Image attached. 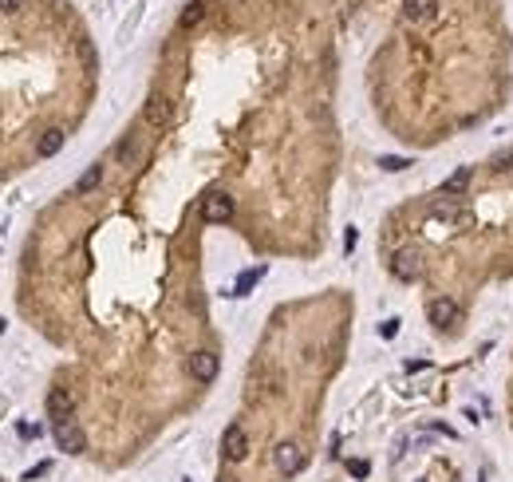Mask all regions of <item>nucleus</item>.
<instances>
[{
	"instance_id": "nucleus-1",
	"label": "nucleus",
	"mask_w": 513,
	"mask_h": 482,
	"mask_svg": "<svg viewBox=\"0 0 513 482\" xmlns=\"http://www.w3.org/2000/svg\"><path fill=\"white\" fill-rule=\"evenodd\" d=\"M51 435H56V447L64 450V455H83L87 450V435H83L80 423H51Z\"/></svg>"
},
{
	"instance_id": "nucleus-2",
	"label": "nucleus",
	"mask_w": 513,
	"mask_h": 482,
	"mask_svg": "<svg viewBox=\"0 0 513 482\" xmlns=\"http://www.w3.org/2000/svg\"><path fill=\"white\" fill-rule=\"evenodd\" d=\"M273 463H276V470H281V474H296V470H305V450H300V443H292V439L276 443Z\"/></svg>"
},
{
	"instance_id": "nucleus-3",
	"label": "nucleus",
	"mask_w": 513,
	"mask_h": 482,
	"mask_svg": "<svg viewBox=\"0 0 513 482\" xmlns=\"http://www.w3.org/2000/svg\"><path fill=\"white\" fill-rule=\"evenodd\" d=\"M222 455L229 459V463H241V459L249 455V435H245V427H241V423H229V427H225Z\"/></svg>"
},
{
	"instance_id": "nucleus-4",
	"label": "nucleus",
	"mask_w": 513,
	"mask_h": 482,
	"mask_svg": "<svg viewBox=\"0 0 513 482\" xmlns=\"http://www.w3.org/2000/svg\"><path fill=\"white\" fill-rule=\"evenodd\" d=\"M391 273L399 277V281H418L422 277V253L418 249H399L391 257Z\"/></svg>"
},
{
	"instance_id": "nucleus-5",
	"label": "nucleus",
	"mask_w": 513,
	"mask_h": 482,
	"mask_svg": "<svg viewBox=\"0 0 513 482\" xmlns=\"http://www.w3.org/2000/svg\"><path fill=\"white\" fill-rule=\"evenodd\" d=\"M202 218H206V222H213V225L229 222V218H233V198H229V194H222V190L206 194V202H202Z\"/></svg>"
},
{
	"instance_id": "nucleus-6",
	"label": "nucleus",
	"mask_w": 513,
	"mask_h": 482,
	"mask_svg": "<svg viewBox=\"0 0 513 482\" xmlns=\"http://www.w3.org/2000/svg\"><path fill=\"white\" fill-rule=\"evenodd\" d=\"M186 368H190V376L198 380V384H213L217 371H222V364H217V356H213V352H190Z\"/></svg>"
},
{
	"instance_id": "nucleus-7",
	"label": "nucleus",
	"mask_w": 513,
	"mask_h": 482,
	"mask_svg": "<svg viewBox=\"0 0 513 482\" xmlns=\"http://www.w3.org/2000/svg\"><path fill=\"white\" fill-rule=\"evenodd\" d=\"M71 411H75V400L67 395L64 387H51V391H48V415H51V423H67V419H71Z\"/></svg>"
},
{
	"instance_id": "nucleus-8",
	"label": "nucleus",
	"mask_w": 513,
	"mask_h": 482,
	"mask_svg": "<svg viewBox=\"0 0 513 482\" xmlns=\"http://www.w3.org/2000/svg\"><path fill=\"white\" fill-rule=\"evenodd\" d=\"M427 317H431V324H438V328H446V324L458 321V305L450 301V297H438V301H431V308H427Z\"/></svg>"
},
{
	"instance_id": "nucleus-9",
	"label": "nucleus",
	"mask_w": 513,
	"mask_h": 482,
	"mask_svg": "<svg viewBox=\"0 0 513 482\" xmlns=\"http://www.w3.org/2000/svg\"><path fill=\"white\" fill-rule=\"evenodd\" d=\"M143 119L150 123V127H166V123H170V99H166V95H150V99H146Z\"/></svg>"
},
{
	"instance_id": "nucleus-10",
	"label": "nucleus",
	"mask_w": 513,
	"mask_h": 482,
	"mask_svg": "<svg viewBox=\"0 0 513 482\" xmlns=\"http://www.w3.org/2000/svg\"><path fill=\"white\" fill-rule=\"evenodd\" d=\"M64 139H67L64 130H60V127H51V130H44V135H40V146H36V150H40L44 159H51V154H60Z\"/></svg>"
},
{
	"instance_id": "nucleus-11",
	"label": "nucleus",
	"mask_w": 513,
	"mask_h": 482,
	"mask_svg": "<svg viewBox=\"0 0 513 482\" xmlns=\"http://www.w3.org/2000/svg\"><path fill=\"white\" fill-rule=\"evenodd\" d=\"M438 0H403V16L407 20H427Z\"/></svg>"
},
{
	"instance_id": "nucleus-12",
	"label": "nucleus",
	"mask_w": 513,
	"mask_h": 482,
	"mask_svg": "<svg viewBox=\"0 0 513 482\" xmlns=\"http://www.w3.org/2000/svg\"><path fill=\"white\" fill-rule=\"evenodd\" d=\"M470 178H474V174H470V166H458V170L442 182V190H446V194H462L466 186H470Z\"/></svg>"
},
{
	"instance_id": "nucleus-13",
	"label": "nucleus",
	"mask_w": 513,
	"mask_h": 482,
	"mask_svg": "<svg viewBox=\"0 0 513 482\" xmlns=\"http://www.w3.org/2000/svg\"><path fill=\"white\" fill-rule=\"evenodd\" d=\"M99 178H103V166H87V170L80 174V182H75V194H80V198H83V194H91L99 186Z\"/></svg>"
},
{
	"instance_id": "nucleus-14",
	"label": "nucleus",
	"mask_w": 513,
	"mask_h": 482,
	"mask_svg": "<svg viewBox=\"0 0 513 482\" xmlns=\"http://www.w3.org/2000/svg\"><path fill=\"white\" fill-rule=\"evenodd\" d=\"M202 20H206V4H202V0H193V4H186V12H182V20H178V24H182V28H198Z\"/></svg>"
},
{
	"instance_id": "nucleus-15",
	"label": "nucleus",
	"mask_w": 513,
	"mask_h": 482,
	"mask_svg": "<svg viewBox=\"0 0 513 482\" xmlns=\"http://www.w3.org/2000/svg\"><path fill=\"white\" fill-rule=\"evenodd\" d=\"M261 277H265V269H249V273H241V277H237V285H233V297H245V292L253 289Z\"/></svg>"
},
{
	"instance_id": "nucleus-16",
	"label": "nucleus",
	"mask_w": 513,
	"mask_h": 482,
	"mask_svg": "<svg viewBox=\"0 0 513 482\" xmlns=\"http://www.w3.org/2000/svg\"><path fill=\"white\" fill-rule=\"evenodd\" d=\"M134 154H139V139L130 135V139H123V146L115 150V159H119V166H130V162H134Z\"/></svg>"
},
{
	"instance_id": "nucleus-17",
	"label": "nucleus",
	"mask_w": 513,
	"mask_h": 482,
	"mask_svg": "<svg viewBox=\"0 0 513 482\" xmlns=\"http://www.w3.org/2000/svg\"><path fill=\"white\" fill-rule=\"evenodd\" d=\"M494 170H497V174L513 170V146H505V150H497V154H494Z\"/></svg>"
},
{
	"instance_id": "nucleus-18",
	"label": "nucleus",
	"mask_w": 513,
	"mask_h": 482,
	"mask_svg": "<svg viewBox=\"0 0 513 482\" xmlns=\"http://www.w3.org/2000/svg\"><path fill=\"white\" fill-rule=\"evenodd\" d=\"M379 166L383 170H407V166H415L411 159H379Z\"/></svg>"
},
{
	"instance_id": "nucleus-19",
	"label": "nucleus",
	"mask_w": 513,
	"mask_h": 482,
	"mask_svg": "<svg viewBox=\"0 0 513 482\" xmlns=\"http://www.w3.org/2000/svg\"><path fill=\"white\" fill-rule=\"evenodd\" d=\"M348 470H352L355 479H368V474H371V466L363 463V459H352V463H348Z\"/></svg>"
},
{
	"instance_id": "nucleus-20",
	"label": "nucleus",
	"mask_w": 513,
	"mask_h": 482,
	"mask_svg": "<svg viewBox=\"0 0 513 482\" xmlns=\"http://www.w3.org/2000/svg\"><path fill=\"white\" fill-rule=\"evenodd\" d=\"M379 332H383L387 340L395 336V332H399V321H383V328H379Z\"/></svg>"
},
{
	"instance_id": "nucleus-21",
	"label": "nucleus",
	"mask_w": 513,
	"mask_h": 482,
	"mask_svg": "<svg viewBox=\"0 0 513 482\" xmlns=\"http://www.w3.org/2000/svg\"><path fill=\"white\" fill-rule=\"evenodd\" d=\"M20 4H24V0H0V8H4V12H16Z\"/></svg>"
},
{
	"instance_id": "nucleus-22",
	"label": "nucleus",
	"mask_w": 513,
	"mask_h": 482,
	"mask_svg": "<svg viewBox=\"0 0 513 482\" xmlns=\"http://www.w3.org/2000/svg\"><path fill=\"white\" fill-rule=\"evenodd\" d=\"M0 482H4V479H0Z\"/></svg>"
}]
</instances>
